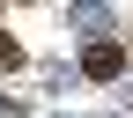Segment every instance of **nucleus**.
I'll use <instances>...</instances> for the list:
<instances>
[{
  "mask_svg": "<svg viewBox=\"0 0 133 118\" xmlns=\"http://www.w3.org/2000/svg\"><path fill=\"white\" fill-rule=\"evenodd\" d=\"M126 59H133V52H126L118 37H96V44H89V59H81V66H89V81H111V74H126Z\"/></svg>",
  "mask_w": 133,
  "mask_h": 118,
  "instance_id": "1",
  "label": "nucleus"
}]
</instances>
